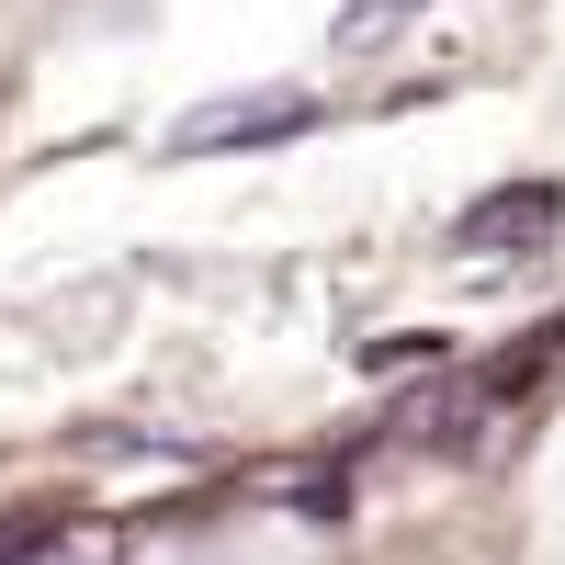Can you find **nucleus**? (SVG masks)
<instances>
[{
  "instance_id": "f257e3e1",
  "label": "nucleus",
  "mask_w": 565,
  "mask_h": 565,
  "mask_svg": "<svg viewBox=\"0 0 565 565\" xmlns=\"http://www.w3.org/2000/svg\"><path fill=\"white\" fill-rule=\"evenodd\" d=\"M306 114H317L306 90H249V103H204L170 148H181V159H204V148H260V136H306Z\"/></svg>"
},
{
  "instance_id": "f03ea898",
  "label": "nucleus",
  "mask_w": 565,
  "mask_h": 565,
  "mask_svg": "<svg viewBox=\"0 0 565 565\" xmlns=\"http://www.w3.org/2000/svg\"><path fill=\"white\" fill-rule=\"evenodd\" d=\"M554 215H565L554 181H521V193H487L476 215L452 226V238H463V249H543V238H554Z\"/></svg>"
},
{
  "instance_id": "7ed1b4c3",
  "label": "nucleus",
  "mask_w": 565,
  "mask_h": 565,
  "mask_svg": "<svg viewBox=\"0 0 565 565\" xmlns=\"http://www.w3.org/2000/svg\"><path fill=\"white\" fill-rule=\"evenodd\" d=\"M396 12H418V0H351V12H340V45H351V57H373V45L396 34Z\"/></svg>"
}]
</instances>
